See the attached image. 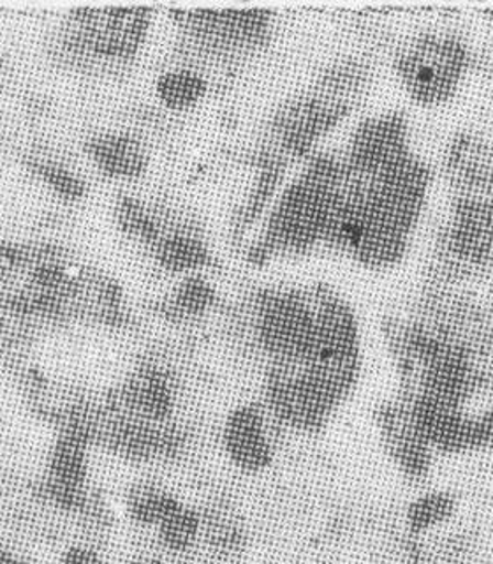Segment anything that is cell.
<instances>
[{
    "label": "cell",
    "mask_w": 493,
    "mask_h": 564,
    "mask_svg": "<svg viewBox=\"0 0 493 564\" xmlns=\"http://www.w3.org/2000/svg\"><path fill=\"white\" fill-rule=\"evenodd\" d=\"M457 501L442 490H428L419 494L405 508V528L413 536H428L445 528L453 519Z\"/></svg>",
    "instance_id": "14"
},
{
    "label": "cell",
    "mask_w": 493,
    "mask_h": 564,
    "mask_svg": "<svg viewBox=\"0 0 493 564\" xmlns=\"http://www.w3.org/2000/svg\"><path fill=\"white\" fill-rule=\"evenodd\" d=\"M0 78H2V61H0Z\"/></svg>",
    "instance_id": "18"
},
{
    "label": "cell",
    "mask_w": 493,
    "mask_h": 564,
    "mask_svg": "<svg viewBox=\"0 0 493 564\" xmlns=\"http://www.w3.org/2000/svg\"><path fill=\"white\" fill-rule=\"evenodd\" d=\"M175 14L190 48L216 61L246 57L263 48L272 35L273 17L269 11L190 9Z\"/></svg>",
    "instance_id": "4"
},
{
    "label": "cell",
    "mask_w": 493,
    "mask_h": 564,
    "mask_svg": "<svg viewBox=\"0 0 493 564\" xmlns=\"http://www.w3.org/2000/svg\"><path fill=\"white\" fill-rule=\"evenodd\" d=\"M277 432L263 402H240L226 413L220 423V449L238 473L264 475L275 466Z\"/></svg>",
    "instance_id": "6"
},
{
    "label": "cell",
    "mask_w": 493,
    "mask_h": 564,
    "mask_svg": "<svg viewBox=\"0 0 493 564\" xmlns=\"http://www.w3.org/2000/svg\"><path fill=\"white\" fill-rule=\"evenodd\" d=\"M180 494L155 478L129 485L122 498L123 517L141 533H152L182 502Z\"/></svg>",
    "instance_id": "10"
},
{
    "label": "cell",
    "mask_w": 493,
    "mask_h": 564,
    "mask_svg": "<svg viewBox=\"0 0 493 564\" xmlns=\"http://www.w3.org/2000/svg\"><path fill=\"white\" fill-rule=\"evenodd\" d=\"M210 84L205 73L190 66L164 70L155 79V96L173 113H185L207 99Z\"/></svg>",
    "instance_id": "13"
},
{
    "label": "cell",
    "mask_w": 493,
    "mask_h": 564,
    "mask_svg": "<svg viewBox=\"0 0 493 564\" xmlns=\"http://www.w3.org/2000/svg\"><path fill=\"white\" fill-rule=\"evenodd\" d=\"M219 304V290L207 273H193L176 279L175 286L163 300L161 311L169 322L190 325L198 323Z\"/></svg>",
    "instance_id": "12"
},
{
    "label": "cell",
    "mask_w": 493,
    "mask_h": 564,
    "mask_svg": "<svg viewBox=\"0 0 493 564\" xmlns=\"http://www.w3.org/2000/svg\"><path fill=\"white\" fill-rule=\"evenodd\" d=\"M94 166L113 181H138L149 170V149L128 131H105L85 143Z\"/></svg>",
    "instance_id": "9"
},
{
    "label": "cell",
    "mask_w": 493,
    "mask_h": 564,
    "mask_svg": "<svg viewBox=\"0 0 493 564\" xmlns=\"http://www.w3.org/2000/svg\"><path fill=\"white\" fill-rule=\"evenodd\" d=\"M161 272L180 279L207 273L213 261L210 246L193 220L176 212L157 242L149 249Z\"/></svg>",
    "instance_id": "7"
},
{
    "label": "cell",
    "mask_w": 493,
    "mask_h": 564,
    "mask_svg": "<svg viewBox=\"0 0 493 564\" xmlns=\"http://www.w3.org/2000/svg\"><path fill=\"white\" fill-rule=\"evenodd\" d=\"M106 397L117 413L149 423L180 420V376L167 361L149 358L141 361L119 387Z\"/></svg>",
    "instance_id": "5"
},
{
    "label": "cell",
    "mask_w": 493,
    "mask_h": 564,
    "mask_svg": "<svg viewBox=\"0 0 493 564\" xmlns=\"http://www.w3.org/2000/svg\"><path fill=\"white\" fill-rule=\"evenodd\" d=\"M319 291L266 290L255 296L249 313V337L270 369L304 361L316 328Z\"/></svg>",
    "instance_id": "2"
},
{
    "label": "cell",
    "mask_w": 493,
    "mask_h": 564,
    "mask_svg": "<svg viewBox=\"0 0 493 564\" xmlns=\"http://www.w3.org/2000/svg\"><path fill=\"white\" fill-rule=\"evenodd\" d=\"M125 564H196L189 560H178L172 555L158 554V552H143L134 555Z\"/></svg>",
    "instance_id": "17"
},
{
    "label": "cell",
    "mask_w": 493,
    "mask_h": 564,
    "mask_svg": "<svg viewBox=\"0 0 493 564\" xmlns=\"http://www.w3.org/2000/svg\"><path fill=\"white\" fill-rule=\"evenodd\" d=\"M145 8L75 9L58 34L57 57L78 69H113L136 57L149 35Z\"/></svg>",
    "instance_id": "1"
},
{
    "label": "cell",
    "mask_w": 493,
    "mask_h": 564,
    "mask_svg": "<svg viewBox=\"0 0 493 564\" xmlns=\"http://www.w3.org/2000/svg\"><path fill=\"white\" fill-rule=\"evenodd\" d=\"M57 564H108L105 552L96 543L73 540L62 546Z\"/></svg>",
    "instance_id": "16"
},
{
    "label": "cell",
    "mask_w": 493,
    "mask_h": 564,
    "mask_svg": "<svg viewBox=\"0 0 493 564\" xmlns=\"http://www.w3.org/2000/svg\"><path fill=\"white\" fill-rule=\"evenodd\" d=\"M31 170L48 185L53 193L66 202H79L87 194L84 178L66 164L55 159L32 158Z\"/></svg>",
    "instance_id": "15"
},
{
    "label": "cell",
    "mask_w": 493,
    "mask_h": 564,
    "mask_svg": "<svg viewBox=\"0 0 493 564\" xmlns=\"http://www.w3.org/2000/svg\"><path fill=\"white\" fill-rule=\"evenodd\" d=\"M465 67V46L446 32L418 35L396 55L402 87L414 102L425 106L449 101L462 84Z\"/></svg>",
    "instance_id": "3"
},
{
    "label": "cell",
    "mask_w": 493,
    "mask_h": 564,
    "mask_svg": "<svg viewBox=\"0 0 493 564\" xmlns=\"http://www.w3.org/2000/svg\"><path fill=\"white\" fill-rule=\"evenodd\" d=\"M202 516L196 502L182 499L180 505L150 533L154 551L178 560H189L199 552Z\"/></svg>",
    "instance_id": "11"
},
{
    "label": "cell",
    "mask_w": 493,
    "mask_h": 564,
    "mask_svg": "<svg viewBox=\"0 0 493 564\" xmlns=\"http://www.w3.org/2000/svg\"><path fill=\"white\" fill-rule=\"evenodd\" d=\"M202 516L201 543L198 554L217 563H231L245 554L251 543V531L240 511L226 501L199 505Z\"/></svg>",
    "instance_id": "8"
}]
</instances>
